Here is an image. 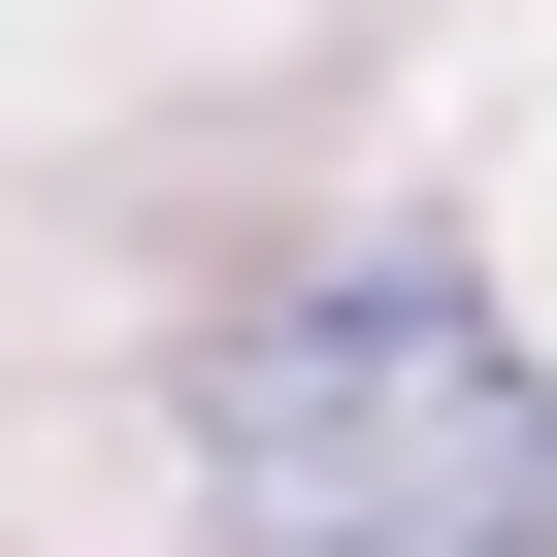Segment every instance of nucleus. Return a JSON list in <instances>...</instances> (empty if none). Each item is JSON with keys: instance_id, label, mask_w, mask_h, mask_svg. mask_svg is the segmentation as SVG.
Listing matches in <instances>:
<instances>
[{"instance_id": "obj_1", "label": "nucleus", "mask_w": 557, "mask_h": 557, "mask_svg": "<svg viewBox=\"0 0 557 557\" xmlns=\"http://www.w3.org/2000/svg\"><path fill=\"white\" fill-rule=\"evenodd\" d=\"M197 524L230 557H557V361L394 230L197 361Z\"/></svg>"}]
</instances>
